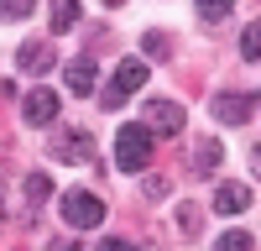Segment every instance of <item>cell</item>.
I'll return each instance as SVG.
<instances>
[{"mask_svg":"<svg viewBox=\"0 0 261 251\" xmlns=\"http://www.w3.org/2000/svg\"><path fill=\"white\" fill-rule=\"evenodd\" d=\"M146 162H151V131L146 126H125L115 136V167L120 173H146Z\"/></svg>","mask_w":261,"mask_h":251,"instance_id":"1","label":"cell"},{"mask_svg":"<svg viewBox=\"0 0 261 251\" xmlns=\"http://www.w3.org/2000/svg\"><path fill=\"white\" fill-rule=\"evenodd\" d=\"M141 84H146V63H141V58H125L120 68L110 73V84H105V94H99V105H105V110H120V105H125L130 94H136Z\"/></svg>","mask_w":261,"mask_h":251,"instance_id":"2","label":"cell"},{"mask_svg":"<svg viewBox=\"0 0 261 251\" xmlns=\"http://www.w3.org/2000/svg\"><path fill=\"white\" fill-rule=\"evenodd\" d=\"M63 220L73 230H99L105 225V199L89 194V188H68V194H63Z\"/></svg>","mask_w":261,"mask_h":251,"instance_id":"3","label":"cell"},{"mask_svg":"<svg viewBox=\"0 0 261 251\" xmlns=\"http://www.w3.org/2000/svg\"><path fill=\"white\" fill-rule=\"evenodd\" d=\"M209 115L220 126H246L256 115V94L251 89H220V94H209Z\"/></svg>","mask_w":261,"mask_h":251,"instance_id":"4","label":"cell"},{"mask_svg":"<svg viewBox=\"0 0 261 251\" xmlns=\"http://www.w3.org/2000/svg\"><path fill=\"white\" fill-rule=\"evenodd\" d=\"M53 157L58 162H94V136L79 131V126H63V131H53Z\"/></svg>","mask_w":261,"mask_h":251,"instance_id":"5","label":"cell"},{"mask_svg":"<svg viewBox=\"0 0 261 251\" xmlns=\"http://www.w3.org/2000/svg\"><path fill=\"white\" fill-rule=\"evenodd\" d=\"M183 120H188V115H183V105H178V99H151L141 126H146L151 136H178V131H183Z\"/></svg>","mask_w":261,"mask_h":251,"instance_id":"6","label":"cell"},{"mask_svg":"<svg viewBox=\"0 0 261 251\" xmlns=\"http://www.w3.org/2000/svg\"><path fill=\"white\" fill-rule=\"evenodd\" d=\"M16 68L32 73V79H47L58 68V47H53V42H21V47H16Z\"/></svg>","mask_w":261,"mask_h":251,"instance_id":"7","label":"cell"},{"mask_svg":"<svg viewBox=\"0 0 261 251\" xmlns=\"http://www.w3.org/2000/svg\"><path fill=\"white\" fill-rule=\"evenodd\" d=\"M21 120L27 126H53L58 120V89H27L21 94Z\"/></svg>","mask_w":261,"mask_h":251,"instance_id":"8","label":"cell"},{"mask_svg":"<svg viewBox=\"0 0 261 251\" xmlns=\"http://www.w3.org/2000/svg\"><path fill=\"white\" fill-rule=\"evenodd\" d=\"M63 84L84 99V94H94V84H99V68H94V58H73L68 68H63Z\"/></svg>","mask_w":261,"mask_h":251,"instance_id":"9","label":"cell"},{"mask_svg":"<svg viewBox=\"0 0 261 251\" xmlns=\"http://www.w3.org/2000/svg\"><path fill=\"white\" fill-rule=\"evenodd\" d=\"M251 209V188L246 183H220L214 188V215H246Z\"/></svg>","mask_w":261,"mask_h":251,"instance_id":"10","label":"cell"},{"mask_svg":"<svg viewBox=\"0 0 261 251\" xmlns=\"http://www.w3.org/2000/svg\"><path fill=\"white\" fill-rule=\"evenodd\" d=\"M220 162H225V146L214 141V136H204L199 146H193V173H199V178H209V173H214Z\"/></svg>","mask_w":261,"mask_h":251,"instance_id":"11","label":"cell"},{"mask_svg":"<svg viewBox=\"0 0 261 251\" xmlns=\"http://www.w3.org/2000/svg\"><path fill=\"white\" fill-rule=\"evenodd\" d=\"M47 21H53L58 37L73 32V27H79V0H53V6H47Z\"/></svg>","mask_w":261,"mask_h":251,"instance_id":"12","label":"cell"},{"mask_svg":"<svg viewBox=\"0 0 261 251\" xmlns=\"http://www.w3.org/2000/svg\"><path fill=\"white\" fill-rule=\"evenodd\" d=\"M47 199H53V178H47V173H27V204L42 209Z\"/></svg>","mask_w":261,"mask_h":251,"instance_id":"13","label":"cell"},{"mask_svg":"<svg viewBox=\"0 0 261 251\" xmlns=\"http://www.w3.org/2000/svg\"><path fill=\"white\" fill-rule=\"evenodd\" d=\"M241 58L246 63H261V21H251V27L241 32Z\"/></svg>","mask_w":261,"mask_h":251,"instance_id":"14","label":"cell"},{"mask_svg":"<svg viewBox=\"0 0 261 251\" xmlns=\"http://www.w3.org/2000/svg\"><path fill=\"white\" fill-rule=\"evenodd\" d=\"M178 230H183V236H199V230H204V209L199 204H178Z\"/></svg>","mask_w":261,"mask_h":251,"instance_id":"15","label":"cell"},{"mask_svg":"<svg viewBox=\"0 0 261 251\" xmlns=\"http://www.w3.org/2000/svg\"><path fill=\"white\" fill-rule=\"evenodd\" d=\"M37 0H0V21H27Z\"/></svg>","mask_w":261,"mask_h":251,"instance_id":"16","label":"cell"},{"mask_svg":"<svg viewBox=\"0 0 261 251\" xmlns=\"http://www.w3.org/2000/svg\"><path fill=\"white\" fill-rule=\"evenodd\" d=\"M214 251H251V236L246 230H225V236L214 241Z\"/></svg>","mask_w":261,"mask_h":251,"instance_id":"17","label":"cell"},{"mask_svg":"<svg viewBox=\"0 0 261 251\" xmlns=\"http://www.w3.org/2000/svg\"><path fill=\"white\" fill-rule=\"evenodd\" d=\"M141 47H146V58H167V53H172V42H167L162 32H146V37H141Z\"/></svg>","mask_w":261,"mask_h":251,"instance_id":"18","label":"cell"},{"mask_svg":"<svg viewBox=\"0 0 261 251\" xmlns=\"http://www.w3.org/2000/svg\"><path fill=\"white\" fill-rule=\"evenodd\" d=\"M230 6H235V0H199V16H204V21H225Z\"/></svg>","mask_w":261,"mask_h":251,"instance_id":"19","label":"cell"},{"mask_svg":"<svg viewBox=\"0 0 261 251\" xmlns=\"http://www.w3.org/2000/svg\"><path fill=\"white\" fill-rule=\"evenodd\" d=\"M99 251H141V246L125 241V236H110V241H99Z\"/></svg>","mask_w":261,"mask_h":251,"instance_id":"20","label":"cell"},{"mask_svg":"<svg viewBox=\"0 0 261 251\" xmlns=\"http://www.w3.org/2000/svg\"><path fill=\"white\" fill-rule=\"evenodd\" d=\"M167 188H172L167 178H157V173H151V178H146V199H162V194H167Z\"/></svg>","mask_w":261,"mask_h":251,"instance_id":"21","label":"cell"},{"mask_svg":"<svg viewBox=\"0 0 261 251\" xmlns=\"http://www.w3.org/2000/svg\"><path fill=\"white\" fill-rule=\"evenodd\" d=\"M251 173H256V178H261V141H256V146H251Z\"/></svg>","mask_w":261,"mask_h":251,"instance_id":"22","label":"cell"},{"mask_svg":"<svg viewBox=\"0 0 261 251\" xmlns=\"http://www.w3.org/2000/svg\"><path fill=\"white\" fill-rule=\"evenodd\" d=\"M47 251H79L73 241H47Z\"/></svg>","mask_w":261,"mask_h":251,"instance_id":"23","label":"cell"}]
</instances>
